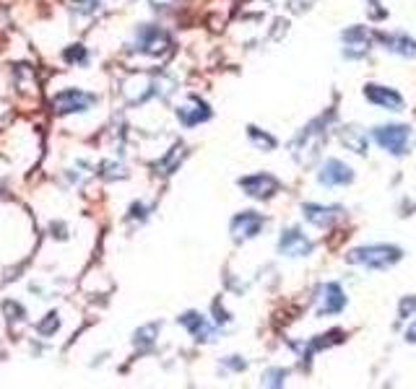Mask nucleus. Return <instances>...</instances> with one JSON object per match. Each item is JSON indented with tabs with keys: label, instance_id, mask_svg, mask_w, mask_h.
Wrapping results in <instances>:
<instances>
[{
	"label": "nucleus",
	"instance_id": "1",
	"mask_svg": "<svg viewBox=\"0 0 416 389\" xmlns=\"http://www.w3.org/2000/svg\"><path fill=\"white\" fill-rule=\"evenodd\" d=\"M401 260V249L390 247V244H375V247H359L348 255V262L364 265L370 270H388Z\"/></svg>",
	"mask_w": 416,
	"mask_h": 389
},
{
	"label": "nucleus",
	"instance_id": "2",
	"mask_svg": "<svg viewBox=\"0 0 416 389\" xmlns=\"http://www.w3.org/2000/svg\"><path fill=\"white\" fill-rule=\"evenodd\" d=\"M97 104L94 94H86L81 89H65L53 97V109L58 114H73V112H86L89 106Z\"/></svg>",
	"mask_w": 416,
	"mask_h": 389
},
{
	"label": "nucleus",
	"instance_id": "3",
	"mask_svg": "<svg viewBox=\"0 0 416 389\" xmlns=\"http://www.w3.org/2000/svg\"><path fill=\"white\" fill-rule=\"evenodd\" d=\"M372 138L380 148H385L388 153H403L406 146H409L411 130L406 125H385V128H375L372 130Z\"/></svg>",
	"mask_w": 416,
	"mask_h": 389
},
{
	"label": "nucleus",
	"instance_id": "4",
	"mask_svg": "<svg viewBox=\"0 0 416 389\" xmlns=\"http://www.w3.org/2000/svg\"><path fill=\"white\" fill-rule=\"evenodd\" d=\"M136 50L146 55H161L169 50V34L159 26H141L136 37Z\"/></svg>",
	"mask_w": 416,
	"mask_h": 389
},
{
	"label": "nucleus",
	"instance_id": "5",
	"mask_svg": "<svg viewBox=\"0 0 416 389\" xmlns=\"http://www.w3.org/2000/svg\"><path fill=\"white\" fill-rule=\"evenodd\" d=\"M279 252L287 257H307L312 252V241L299 229H287L279 239Z\"/></svg>",
	"mask_w": 416,
	"mask_h": 389
},
{
	"label": "nucleus",
	"instance_id": "6",
	"mask_svg": "<svg viewBox=\"0 0 416 389\" xmlns=\"http://www.w3.org/2000/svg\"><path fill=\"white\" fill-rule=\"evenodd\" d=\"M318 180L323 182L326 187H341V185L354 182V172H351V166H346L343 161L331 158V161H326L323 169L318 172Z\"/></svg>",
	"mask_w": 416,
	"mask_h": 389
},
{
	"label": "nucleus",
	"instance_id": "7",
	"mask_svg": "<svg viewBox=\"0 0 416 389\" xmlns=\"http://www.w3.org/2000/svg\"><path fill=\"white\" fill-rule=\"evenodd\" d=\"M265 226V218L252 213V210H245L240 216L232 218V234H235L237 241H245V239H252L260 234V229Z\"/></svg>",
	"mask_w": 416,
	"mask_h": 389
},
{
	"label": "nucleus",
	"instance_id": "8",
	"mask_svg": "<svg viewBox=\"0 0 416 389\" xmlns=\"http://www.w3.org/2000/svg\"><path fill=\"white\" fill-rule=\"evenodd\" d=\"M240 187H242L245 194H250V197L265 200V197H271V194L279 190V182L273 180L271 174H252V177H242V180H240Z\"/></svg>",
	"mask_w": 416,
	"mask_h": 389
},
{
	"label": "nucleus",
	"instance_id": "9",
	"mask_svg": "<svg viewBox=\"0 0 416 389\" xmlns=\"http://www.w3.org/2000/svg\"><path fill=\"white\" fill-rule=\"evenodd\" d=\"M364 97L370 99L372 104L383 106V109H390V112L403 109L401 94H398L395 89H388V86H375V83H370V86L364 89Z\"/></svg>",
	"mask_w": 416,
	"mask_h": 389
},
{
	"label": "nucleus",
	"instance_id": "10",
	"mask_svg": "<svg viewBox=\"0 0 416 389\" xmlns=\"http://www.w3.org/2000/svg\"><path fill=\"white\" fill-rule=\"evenodd\" d=\"M211 117V109H208V104L206 102H201V99H188L185 104L177 109V120L185 125V128H196V125H201V122H206Z\"/></svg>",
	"mask_w": 416,
	"mask_h": 389
},
{
	"label": "nucleus",
	"instance_id": "11",
	"mask_svg": "<svg viewBox=\"0 0 416 389\" xmlns=\"http://www.w3.org/2000/svg\"><path fill=\"white\" fill-rule=\"evenodd\" d=\"M346 307V296L341 291V285L336 283H328L320 288V314L328 317V314H338L341 309Z\"/></svg>",
	"mask_w": 416,
	"mask_h": 389
},
{
	"label": "nucleus",
	"instance_id": "12",
	"mask_svg": "<svg viewBox=\"0 0 416 389\" xmlns=\"http://www.w3.org/2000/svg\"><path fill=\"white\" fill-rule=\"evenodd\" d=\"M180 324L188 329L196 340H203V343H211L213 340V327L208 324V319L201 317L198 312H185V314L180 317Z\"/></svg>",
	"mask_w": 416,
	"mask_h": 389
},
{
	"label": "nucleus",
	"instance_id": "13",
	"mask_svg": "<svg viewBox=\"0 0 416 389\" xmlns=\"http://www.w3.org/2000/svg\"><path fill=\"white\" fill-rule=\"evenodd\" d=\"M304 218L315 226H333L341 218V208H326V205H304Z\"/></svg>",
	"mask_w": 416,
	"mask_h": 389
},
{
	"label": "nucleus",
	"instance_id": "14",
	"mask_svg": "<svg viewBox=\"0 0 416 389\" xmlns=\"http://www.w3.org/2000/svg\"><path fill=\"white\" fill-rule=\"evenodd\" d=\"M343 42L348 47H354V55H364L367 47H370V31L364 29V26H354V29H348L343 34Z\"/></svg>",
	"mask_w": 416,
	"mask_h": 389
},
{
	"label": "nucleus",
	"instance_id": "15",
	"mask_svg": "<svg viewBox=\"0 0 416 389\" xmlns=\"http://www.w3.org/2000/svg\"><path fill=\"white\" fill-rule=\"evenodd\" d=\"M388 50H393V53L403 55V57H416V42L406 34H395V37H388L385 39Z\"/></svg>",
	"mask_w": 416,
	"mask_h": 389
},
{
	"label": "nucleus",
	"instance_id": "16",
	"mask_svg": "<svg viewBox=\"0 0 416 389\" xmlns=\"http://www.w3.org/2000/svg\"><path fill=\"white\" fill-rule=\"evenodd\" d=\"M341 141L346 143L348 148H354L356 153H367V135L362 133L359 128H343L341 130Z\"/></svg>",
	"mask_w": 416,
	"mask_h": 389
},
{
	"label": "nucleus",
	"instance_id": "17",
	"mask_svg": "<svg viewBox=\"0 0 416 389\" xmlns=\"http://www.w3.org/2000/svg\"><path fill=\"white\" fill-rule=\"evenodd\" d=\"M58 327H60V317L55 314V312H50V314L42 319V322H37V332L42 337H47V335H55L58 332Z\"/></svg>",
	"mask_w": 416,
	"mask_h": 389
},
{
	"label": "nucleus",
	"instance_id": "18",
	"mask_svg": "<svg viewBox=\"0 0 416 389\" xmlns=\"http://www.w3.org/2000/svg\"><path fill=\"white\" fill-rule=\"evenodd\" d=\"M247 135H250V141L255 143L257 148H265V150L276 148V141H273L271 135L260 133V130H257V128H247Z\"/></svg>",
	"mask_w": 416,
	"mask_h": 389
},
{
	"label": "nucleus",
	"instance_id": "19",
	"mask_svg": "<svg viewBox=\"0 0 416 389\" xmlns=\"http://www.w3.org/2000/svg\"><path fill=\"white\" fill-rule=\"evenodd\" d=\"M159 332V324H146V327H141L136 332V345H151L154 343V335Z\"/></svg>",
	"mask_w": 416,
	"mask_h": 389
},
{
	"label": "nucleus",
	"instance_id": "20",
	"mask_svg": "<svg viewBox=\"0 0 416 389\" xmlns=\"http://www.w3.org/2000/svg\"><path fill=\"white\" fill-rule=\"evenodd\" d=\"M63 57H65V60L68 62H86L89 60V55H86V50H83L81 45H73V47H68V50H65V53H63Z\"/></svg>",
	"mask_w": 416,
	"mask_h": 389
},
{
	"label": "nucleus",
	"instance_id": "21",
	"mask_svg": "<svg viewBox=\"0 0 416 389\" xmlns=\"http://www.w3.org/2000/svg\"><path fill=\"white\" fill-rule=\"evenodd\" d=\"M3 312H6L8 322H21L23 319V309H21V304H16V301H6V304H3Z\"/></svg>",
	"mask_w": 416,
	"mask_h": 389
},
{
	"label": "nucleus",
	"instance_id": "22",
	"mask_svg": "<svg viewBox=\"0 0 416 389\" xmlns=\"http://www.w3.org/2000/svg\"><path fill=\"white\" fill-rule=\"evenodd\" d=\"M284 376H287L284 368H271V371H265L263 384L265 387H281V384H284Z\"/></svg>",
	"mask_w": 416,
	"mask_h": 389
},
{
	"label": "nucleus",
	"instance_id": "23",
	"mask_svg": "<svg viewBox=\"0 0 416 389\" xmlns=\"http://www.w3.org/2000/svg\"><path fill=\"white\" fill-rule=\"evenodd\" d=\"M416 312V296H406V299H401V304H398V314L403 317V319H409V317H414Z\"/></svg>",
	"mask_w": 416,
	"mask_h": 389
},
{
	"label": "nucleus",
	"instance_id": "24",
	"mask_svg": "<svg viewBox=\"0 0 416 389\" xmlns=\"http://www.w3.org/2000/svg\"><path fill=\"white\" fill-rule=\"evenodd\" d=\"M73 8H76V11H81V13H94V11L99 8V0H76V3H73Z\"/></svg>",
	"mask_w": 416,
	"mask_h": 389
},
{
	"label": "nucleus",
	"instance_id": "25",
	"mask_svg": "<svg viewBox=\"0 0 416 389\" xmlns=\"http://www.w3.org/2000/svg\"><path fill=\"white\" fill-rule=\"evenodd\" d=\"M130 218H146L144 205H133V208H130Z\"/></svg>",
	"mask_w": 416,
	"mask_h": 389
},
{
	"label": "nucleus",
	"instance_id": "26",
	"mask_svg": "<svg viewBox=\"0 0 416 389\" xmlns=\"http://www.w3.org/2000/svg\"><path fill=\"white\" fill-rule=\"evenodd\" d=\"M227 366L235 368V371H242V368H245V361H235V356H232V358L227 361Z\"/></svg>",
	"mask_w": 416,
	"mask_h": 389
},
{
	"label": "nucleus",
	"instance_id": "27",
	"mask_svg": "<svg viewBox=\"0 0 416 389\" xmlns=\"http://www.w3.org/2000/svg\"><path fill=\"white\" fill-rule=\"evenodd\" d=\"M406 340H409V343H416V324L406 332Z\"/></svg>",
	"mask_w": 416,
	"mask_h": 389
},
{
	"label": "nucleus",
	"instance_id": "28",
	"mask_svg": "<svg viewBox=\"0 0 416 389\" xmlns=\"http://www.w3.org/2000/svg\"><path fill=\"white\" fill-rule=\"evenodd\" d=\"M0 197H3V190H0Z\"/></svg>",
	"mask_w": 416,
	"mask_h": 389
}]
</instances>
